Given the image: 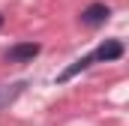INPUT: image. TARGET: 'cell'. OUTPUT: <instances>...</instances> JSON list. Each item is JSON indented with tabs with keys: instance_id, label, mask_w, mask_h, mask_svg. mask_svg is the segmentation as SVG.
Returning <instances> with one entry per match:
<instances>
[{
	"instance_id": "obj_5",
	"label": "cell",
	"mask_w": 129,
	"mask_h": 126,
	"mask_svg": "<svg viewBox=\"0 0 129 126\" xmlns=\"http://www.w3.org/2000/svg\"><path fill=\"white\" fill-rule=\"evenodd\" d=\"M3 21H6V18H3V15H0V27H3Z\"/></svg>"
},
{
	"instance_id": "obj_4",
	"label": "cell",
	"mask_w": 129,
	"mask_h": 126,
	"mask_svg": "<svg viewBox=\"0 0 129 126\" xmlns=\"http://www.w3.org/2000/svg\"><path fill=\"white\" fill-rule=\"evenodd\" d=\"M24 87H27V81H15V84H0V108H6V105H12L18 96L24 93Z\"/></svg>"
},
{
	"instance_id": "obj_2",
	"label": "cell",
	"mask_w": 129,
	"mask_h": 126,
	"mask_svg": "<svg viewBox=\"0 0 129 126\" xmlns=\"http://www.w3.org/2000/svg\"><path fill=\"white\" fill-rule=\"evenodd\" d=\"M39 51H42L39 42H15V45L6 48L3 60L6 63H33V57H39Z\"/></svg>"
},
{
	"instance_id": "obj_1",
	"label": "cell",
	"mask_w": 129,
	"mask_h": 126,
	"mask_svg": "<svg viewBox=\"0 0 129 126\" xmlns=\"http://www.w3.org/2000/svg\"><path fill=\"white\" fill-rule=\"evenodd\" d=\"M123 54H126V45H123V39H105L102 45H96V48L90 51L93 66H96V63H114V60H120Z\"/></svg>"
},
{
	"instance_id": "obj_3",
	"label": "cell",
	"mask_w": 129,
	"mask_h": 126,
	"mask_svg": "<svg viewBox=\"0 0 129 126\" xmlns=\"http://www.w3.org/2000/svg\"><path fill=\"white\" fill-rule=\"evenodd\" d=\"M108 18H111V6H108V3H102V0L90 3V6H84V9H81V15H78V21H81L84 27H102Z\"/></svg>"
}]
</instances>
